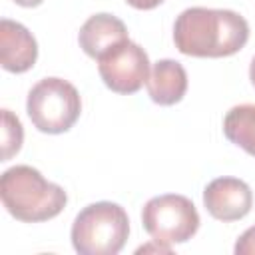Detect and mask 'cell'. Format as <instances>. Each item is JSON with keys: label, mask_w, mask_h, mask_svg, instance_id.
I'll use <instances>...</instances> for the list:
<instances>
[{"label": "cell", "mask_w": 255, "mask_h": 255, "mask_svg": "<svg viewBox=\"0 0 255 255\" xmlns=\"http://www.w3.org/2000/svg\"><path fill=\"white\" fill-rule=\"evenodd\" d=\"M249 40L247 20L225 8H185L173 24L175 48L193 58H225L237 54Z\"/></svg>", "instance_id": "cell-1"}, {"label": "cell", "mask_w": 255, "mask_h": 255, "mask_svg": "<svg viewBox=\"0 0 255 255\" xmlns=\"http://www.w3.org/2000/svg\"><path fill=\"white\" fill-rule=\"evenodd\" d=\"M0 197L6 211L24 223L54 219L68 203L64 187L48 181L32 165L8 167L0 177Z\"/></svg>", "instance_id": "cell-2"}, {"label": "cell", "mask_w": 255, "mask_h": 255, "mask_svg": "<svg viewBox=\"0 0 255 255\" xmlns=\"http://www.w3.org/2000/svg\"><path fill=\"white\" fill-rule=\"evenodd\" d=\"M129 235L126 209L114 201L86 205L74 219L70 239L80 255H116Z\"/></svg>", "instance_id": "cell-3"}, {"label": "cell", "mask_w": 255, "mask_h": 255, "mask_svg": "<svg viewBox=\"0 0 255 255\" xmlns=\"http://www.w3.org/2000/svg\"><path fill=\"white\" fill-rule=\"evenodd\" d=\"M26 112L38 131L64 133L78 122L82 98L68 80L44 78L28 92Z\"/></svg>", "instance_id": "cell-4"}, {"label": "cell", "mask_w": 255, "mask_h": 255, "mask_svg": "<svg viewBox=\"0 0 255 255\" xmlns=\"http://www.w3.org/2000/svg\"><path fill=\"white\" fill-rule=\"evenodd\" d=\"M141 223L151 241L175 245L189 241L199 229V213L193 201L179 193L151 197L141 209Z\"/></svg>", "instance_id": "cell-5"}, {"label": "cell", "mask_w": 255, "mask_h": 255, "mask_svg": "<svg viewBox=\"0 0 255 255\" xmlns=\"http://www.w3.org/2000/svg\"><path fill=\"white\" fill-rule=\"evenodd\" d=\"M149 70L145 50L131 40H124L98 60L102 82L116 94H135L147 82Z\"/></svg>", "instance_id": "cell-6"}, {"label": "cell", "mask_w": 255, "mask_h": 255, "mask_svg": "<svg viewBox=\"0 0 255 255\" xmlns=\"http://www.w3.org/2000/svg\"><path fill=\"white\" fill-rule=\"evenodd\" d=\"M203 205L207 213L219 221H237L251 211L253 193L243 179L217 177L205 185Z\"/></svg>", "instance_id": "cell-7"}, {"label": "cell", "mask_w": 255, "mask_h": 255, "mask_svg": "<svg viewBox=\"0 0 255 255\" xmlns=\"http://www.w3.org/2000/svg\"><path fill=\"white\" fill-rule=\"evenodd\" d=\"M38 58V44L32 32L10 18L0 20V64L6 72H28Z\"/></svg>", "instance_id": "cell-8"}, {"label": "cell", "mask_w": 255, "mask_h": 255, "mask_svg": "<svg viewBox=\"0 0 255 255\" xmlns=\"http://www.w3.org/2000/svg\"><path fill=\"white\" fill-rule=\"evenodd\" d=\"M124 40H129L126 24L118 16L108 14V12L90 16L82 24L80 34H78L80 48L94 60H100L106 52H110Z\"/></svg>", "instance_id": "cell-9"}, {"label": "cell", "mask_w": 255, "mask_h": 255, "mask_svg": "<svg viewBox=\"0 0 255 255\" xmlns=\"http://www.w3.org/2000/svg\"><path fill=\"white\" fill-rule=\"evenodd\" d=\"M145 86L153 104L173 106L181 102L187 92V72L175 60H157L149 70Z\"/></svg>", "instance_id": "cell-10"}, {"label": "cell", "mask_w": 255, "mask_h": 255, "mask_svg": "<svg viewBox=\"0 0 255 255\" xmlns=\"http://www.w3.org/2000/svg\"><path fill=\"white\" fill-rule=\"evenodd\" d=\"M223 133L231 143L255 155V104L233 106L225 114Z\"/></svg>", "instance_id": "cell-11"}, {"label": "cell", "mask_w": 255, "mask_h": 255, "mask_svg": "<svg viewBox=\"0 0 255 255\" xmlns=\"http://www.w3.org/2000/svg\"><path fill=\"white\" fill-rule=\"evenodd\" d=\"M24 141V129L20 120L10 112V110H2V159L0 161H8L12 159Z\"/></svg>", "instance_id": "cell-12"}, {"label": "cell", "mask_w": 255, "mask_h": 255, "mask_svg": "<svg viewBox=\"0 0 255 255\" xmlns=\"http://www.w3.org/2000/svg\"><path fill=\"white\" fill-rule=\"evenodd\" d=\"M233 251H235L237 255H255V225L249 227V229H245V231L239 235V239H237Z\"/></svg>", "instance_id": "cell-13"}, {"label": "cell", "mask_w": 255, "mask_h": 255, "mask_svg": "<svg viewBox=\"0 0 255 255\" xmlns=\"http://www.w3.org/2000/svg\"><path fill=\"white\" fill-rule=\"evenodd\" d=\"M126 2L135 10H151V8L159 6L163 0H126Z\"/></svg>", "instance_id": "cell-14"}, {"label": "cell", "mask_w": 255, "mask_h": 255, "mask_svg": "<svg viewBox=\"0 0 255 255\" xmlns=\"http://www.w3.org/2000/svg\"><path fill=\"white\" fill-rule=\"evenodd\" d=\"M145 251H155V253H171V247H169V245H163V243H159V241H153V243H149V245L139 247L135 253H145Z\"/></svg>", "instance_id": "cell-15"}, {"label": "cell", "mask_w": 255, "mask_h": 255, "mask_svg": "<svg viewBox=\"0 0 255 255\" xmlns=\"http://www.w3.org/2000/svg\"><path fill=\"white\" fill-rule=\"evenodd\" d=\"M18 6H24V8H36V6H40L44 0H14Z\"/></svg>", "instance_id": "cell-16"}, {"label": "cell", "mask_w": 255, "mask_h": 255, "mask_svg": "<svg viewBox=\"0 0 255 255\" xmlns=\"http://www.w3.org/2000/svg\"><path fill=\"white\" fill-rule=\"evenodd\" d=\"M249 80H251V84H253V88H255V56H253L251 66H249Z\"/></svg>", "instance_id": "cell-17"}]
</instances>
